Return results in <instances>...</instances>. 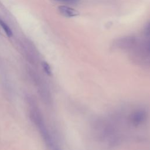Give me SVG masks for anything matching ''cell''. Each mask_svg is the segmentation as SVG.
<instances>
[{"label":"cell","mask_w":150,"mask_h":150,"mask_svg":"<svg viewBox=\"0 0 150 150\" xmlns=\"http://www.w3.org/2000/svg\"><path fill=\"white\" fill-rule=\"evenodd\" d=\"M30 78L35 84L37 91L42 100L46 104H50L52 101L51 94L49 89L45 81L42 77L35 72H30Z\"/></svg>","instance_id":"obj_2"},{"label":"cell","mask_w":150,"mask_h":150,"mask_svg":"<svg viewBox=\"0 0 150 150\" xmlns=\"http://www.w3.org/2000/svg\"><path fill=\"white\" fill-rule=\"evenodd\" d=\"M135 43V38L134 36H125L118 39L115 44L120 48H128L132 46Z\"/></svg>","instance_id":"obj_4"},{"label":"cell","mask_w":150,"mask_h":150,"mask_svg":"<svg viewBox=\"0 0 150 150\" xmlns=\"http://www.w3.org/2000/svg\"><path fill=\"white\" fill-rule=\"evenodd\" d=\"M0 25L1 28L3 29V30L5 31V33L8 37H11L12 36V32L11 29V28L6 25V23H5L2 19H0Z\"/></svg>","instance_id":"obj_6"},{"label":"cell","mask_w":150,"mask_h":150,"mask_svg":"<svg viewBox=\"0 0 150 150\" xmlns=\"http://www.w3.org/2000/svg\"><path fill=\"white\" fill-rule=\"evenodd\" d=\"M58 11L62 15L66 18L75 17L80 14L79 12L77 10L66 5L59 6L58 7Z\"/></svg>","instance_id":"obj_5"},{"label":"cell","mask_w":150,"mask_h":150,"mask_svg":"<svg viewBox=\"0 0 150 150\" xmlns=\"http://www.w3.org/2000/svg\"><path fill=\"white\" fill-rule=\"evenodd\" d=\"M144 33L146 36H150V22L146 25L144 29Z\"/></svg>","instance_id":"obj_8"},{"label":"cell","mask_w":150,"mask_h":150,"mask_svg":"<svg viewBox=\"0 0 150 150\" xmlns=\"http://www.w3.org/2000/svg\"><path fill=\"white\" fill-rule=\"evenodd\" d=\"M148 119V112L142 108H138L132 111L128 117V123L133 127H138L143 125Z\"/></svg>","instance_id":"obj_3"},{"label":"cell","mask_w":150,"mask_h":150,"mask_svg":"<svg viewBox=\"0 0 150 150\" xmlns=\"http://www.w3.org/2000/svg\"><path fill=\"white\" fill-rule=\"evenodd\" d=\"M148 50L149 52L150 53V41H149V43H148Z\"/></svg>","instance_id":"obj_10"},{"label":"cell","mask_w":150,"mask_h":150,"mask_svg":"<svg viewBox=\"0 0 150 150\" xmlns=\"http://www.w3.org/2000/svg\"><path fill=\"white\" fill-rule=\"evenodd\" d=\"M29 104L30 105V117L35 125L38 129L42 137L43 138L46 145L51 149L56 144L53 141L52 137L50 135L49 130L47 129L43 118V115L37 106L35 100L32 98L28 99Z\"/></svg>","instance_id":"obj_1"},{"label":"cell","mask_w":150,"mask_h":150,"mask_svg":"<svg viewBox=\"0 0 150 150\" xmlns=\"http://www.w3.org/2000/svg\"><path fill=\"white\" fill-rule=\"evenodd\" d=\"M42 67H43V70L45 71V73L48 75H50L52 74V71H51V69H50L49 64L46 62H43L42 63Z\"/></svg>","instance_id":"obj_7"},{"label":"cell","mask_w":150,"mask_h":150,"mask_svg":"<svg viewBox=\"0 0 150 150\" xmlns=\"http://www.w3.org/2000/svg\"><path fill=\"white\" fill-rule=\"evenodd\" d=\"M54 1L65 2V3H69V4H76L79 1V0H54Z\"/></svg>","instance_id":"obj_9"}]
</instances>
